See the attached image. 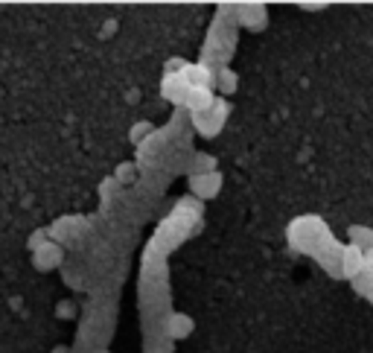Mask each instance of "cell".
<instances>
[{"mask_svg": "<svg viewBox=\"0 0 373 353\" xmlns=\"http://www.w3.org/2000/svg\"><path fill=\"white\" fill-rule=\"evenodd\" d=\"M193 187L202 193V196H213V193L219 190V175H202V178H195Z\"/></svg>", "mask_w": 373, "mask_h": 353, "instance_id": "obj_1", "label": "cell"}, {"mask_svg": "<svg viewBox=\"0 0 373 353\" xmlns=\"http://www.w3.org/2000/svg\"><path fill=\"white\" fill-rule=\"evenodd\" d=\"M58 257H61V251H58L56 246H41V248H39V257H35V260H39V266L44 269V266H56Z\"/></svg>", "mask_w": 373, "mask_h": 353, "instance_id": "obj_2", "label": "cell"}, {"mask_svg": "<svg viewBox=\"0 0 373 353\" xmlns=\"http://www.w3.org/2000/svg\"><path fill=\"white\" fill-rule=\"evenodd\" d=\"M190 319H184V315H175V319H172V333L175 336H184V333H190Z\"/></svg>", "mask_w": 373, "mask_h": 353, "instance_id": "obj_3", "label": "cell"}, {"mask_svg": "<svg viewBox=\"0 0 373 353\" xmlns=\"http://www.w3.org/2000/svg\"><path fill=\"white\" fill-rule=\"evenodd\" d=\"M367 260H370V263H373V248H370V254H367Z\"/></svg>", "mask_w": 373, "mask_h": 353, "instance_id": "obj_4", "label": "cell"}]
</instances>
